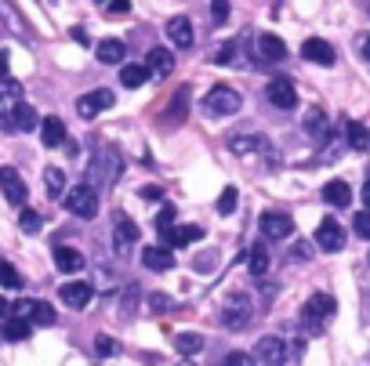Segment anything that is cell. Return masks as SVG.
Masks as SVG:
<instances>
[{
	"mask_svg": "<svg viewBox=\"0 0 370 366\" xmlns=\"http://www.w3.org/2000/svg\"><path fill=\"white\" fill-rule=\"evenodd\" d=\"M120 170H124V163H120V153H117V149L98 145V153H95L91 167H87V185H91V189L113 185V182L120 178Z\"/></svg>",
	"mask_w": 370,
	"mask_h": 366,
	"instance_id": "6da1fadb",
	"label": "cell"
},
{
	"mask_svg": "<svg viewBox=\"0 0 370 366\" xmlns=\"http://www.w3.org/2000/svg\"><path fill=\"white\" fill-rule=\"evenodd\" d=\"M239 105H244L239 91H232L229 83H214V88L204 95V102H200V113L211 116V120H218V116H232V113H239Z\"/></svg>",
	"mask_w": 370,
	"mask_h": 366,
	"instance_id": "7a4b0ae2",
	"label": "cell"
},
{
	"mask_svg": "<svg viewBox=\"0 0 370 366\" xmlns=\"http://www.w3.org/2000/svg\"><path fill=\"white\" fill-rule=\"evenodd\" d=\"M334 297L331 294H312L309 301H305V309H301V323H305V330L309 334H323V327L331 323L334 316Z\"/></svg>",
	"mask_w": 370,
	"mask_h": 366,
	"instance_id": "3957f363",
	"label": "cell"
},
{
	"mask_svg": "<svg viewBox=\"0 0 370 366\" xmlns=\"http://www.w3.org/2000/svg\"><path fill=\"white\" fill-rule=\"evenodd\" d=\"M62 203H65V210H70L73 218H95L98 214V189L80 182V185H73L70 192H65Z\"/></svg>",
	"mask_w": 370,
	"mask_h": 366,
	"instance_id": "277c9868",
	"label": "cell"
},
{
	"mask_svg": "<svg viewBox=\"0 0 370 366\" xmlns=\"http://www.w3.org/2000/svg\"><path fill=\"white\" fill-rule=\"evenodd\" d=\"M251 316H254L251 297H244V294H229L225 309H222V327H229V330H247V327H251Z\"/></svg>",
	"mask_w": 370,
	"mask_h": 366,
	"instance_id": "5b68a950",
	"label": "cell"
},
{
	"mask_svg": "<svg viewBox=\"0 0 370 366\" xmlns=\"http://www.w3.org/2000/svg\"><path fill=\"white\" fill-rule=\"evenodd\" d=\"M15 316L18 319H26V323H33V327H55V309L48 305V301H18L15 305Z\"/></svg>",
	"mask_w": 370,
	"mask_h": 366,
	"instance_id": "8992f818",
	"label": "cell"
},
{
	"mask_svg": "<svg viewBox=\"0 0 370 366\" xmlns=\"http://www.w3.org/2000/svg\"><path fill=\"white\" fill-rule=\"evenodd\" d=\"M0 192H4V200L11 207H22L26 210V182L15 167H0Z\"/></svg>",
	"mask_w": 370,
	"mask_h": 366,
	"instance_id": "52a82bcc",
	"label": "cell"
},
{
	"mask_svg": "<svg viewBox=\"0 0 370 366\" xmlns=\"http://www.w3.org/2000/svg\"><path fill=\"white\" fill-rule=\"evenodd\" d=\"M138 236H142V232H138V225L131 222L124 210H113V240H117V250H120V254H127L131 247L138 243Z\"/></svg>",
	"mask_w": 370,
	"mask_h": 366,
	"instance_id": "ba28073f",
	"label": "cell"
},
{
	"mask_svg": "<svg viewBox=\"0 0 370 366\" xmlns=\"http://www.w3.org/2000/svg\"><path fill=\"white\" fill-rule=\"evenodd\" d=\"M109 105H113V91H105V88H98V91H87V95H80L77 98V113L84 116V120H95L98 113H105Z\"/></svg>",
	"mask_w": 370,
	"mask_h": 366,
	"instance_id": "9c48e42d",
	"label": "cell"
},
{
	"mask_svg": "<svg viewBox=\"0 0 370 366\" xmlns=\"http://www.w3.org/2000/svg\"><path fill=\"white\" fill-rule=\"evenodd\" d=\"M316 247H319V250H326V254L341 250V247H345V229H341L334 218H323V222H319V229H316Z\"/></svg>",
	"mask_w": 370,
	"mask_h": 366,
	"instance_id": "30bf717a",
	"label": "cell"
},
{
	"mask_svg": "<svg viewBox=\"0 0 370 366\" xmlns=\"http://www.w3.org/2000/svg\"><path fill=\"white\" fill-rule=\"evenodd\" d=\"M254 51H258V62H265V66H276V62L287 58V44H283L276 33H261Z\"/></svg>",
	"mask_w": 370,
	"mask_h": 366,
	"instance_id": "8fae6325",
	"label": "cell"
},
{
	"mask_svg": "<svg viewBox=\"0 0 370 366\" xmlns=\"http://www.w3.org/2000/svg\"><path fill=\"white\" fill-rule=\"evenodd\" d=\"M265 95H269V102L276 105V109H294V105H298V88H294L291 80H283V76H276L269 83Z\"/></svg>",
	"mask_w": 370,
	"mask_h": 366,
	"instance_id": "7c38bea8",
	"label": "cell"
},
{
	"mask_svg": "<svg viewBox=\"0 0 370 366\" xmlns=\"http://www.w3.org/2000/svg\"><path fill=\"white\" fill-rule=\"evenodd\" d=\"M204 236V229L200 225H178V229H164L160 232V247H167V250H174V247H189V243H196Z\"/></svg>",
	"mask_w": 370,
	"mask_h": 366,
	"instance_id": "4fadbf2b",
	"label": "cell"
},
{
	"mask_svg": "<svg viewBox=\"0 0 370 366\" xmlns=\"http://www.w3.org/2000/svg\"><path fill=\"white\" fill-rule=\"evenodd\" d=\"M261 232H265L269 240H287V236L294 232V222L283 210H265L261 214Z\"/></svg>",
	"mask_w": 370,
	"mask_h": 366,
	"instance_id": "5bb4252c",
	"label": "cell"
},
{
	"mask_svg": "<svg viewBox=\"0 0 370 366\" xmlns=\"http://www.w3.org/2000/svg\"><path fill=\"white\" fill-rule=\"evenodd\" d=\"M58 297H62L70 309H87V305H91V297H95V287L84 283V279H73V283H65V287L58 290Z\"/></svg>",
	"mask_w": 370,
	"mask_h": 366,
	"instance_id": "9a60e30c",
	"label": "cell"
},
{
	"mask_svg": "<svg viewBox=\"0 0 370 366\" xmlns=\"http://www.w3.org/2000/svg\"><path fill=\"white\" fill-rule=\"evenodd\" d=\"M258 359L265 362V366H283L287 362V341H279V337H261L258 341Z\"/></svg>",
	"mask_w": 370,
	"mask_h": 366,
	"instance_id": "2e32d148",
	"label": "cell"
},
{
	"mask_svg": "<svg viewBox=\"0 0 370 366\" xmlns=\"http://www.w3.org/2000/svg\"><path fill=\"white\" fill-rule=\"evenodd\" d=\"M301 55L309 58V62H316V66H334L338 62V55H334V48L326 44V40H319V36H309L301 44Z\"/></svg>",
	"mask_w": 370,
	"mask_h": 366,
	"instance_id": "e0dca14e",
	"label": "cell"
},
{
	"mask_svg": "<svg viewBox=\"0 0 370 366\" xmlns=\"http://www.w3.org/2000/svg\"><path fill=\"white\" fill-rule=\"evenodd\" d=\"M142 265L149 269V272H171L174 269V257H171V250L167 247H142Z\"/></svg>",
	"mask_w": 370,
	"mask_h": 366,
	"instance_id": "ac0fdd59",
	"label": "cell"
},
{
	"mask_svg": "<svg viewBox=\"0 0 370 366\" xmlns=\"http://www.w3.org/2000/svg\"><path fill=\"white\" fill-rule=\"evenodd\" d=\"M95 51H98L102 66H120L124 55H127V44H124V40H117V36H105V40H98Z\"/></svg>",
	"mask_w": 370,
	"mask_h": 366,
	"instance_id": "d6986e66",
	"label": "cell"
},
{
	"mask_svg": "<svg viewBox=\"0 0 370 366\" xmlns=\"http://www.w3.org/2000/svg\"><path fill=\"white\" fill-rule=\"evenodd\" d=\"M189 95H192L189 83H182V88L174 91V98H171V105H167V120H164V123L178 127V123L185 120V113H189Z\"/></svg>",
	"mask_w": 370,
	"mask_h": 366,
	"instance_id": "ffe728a7",
	"label": "cell"
},
{
	"mask_svg": "<svg viewBox=\"0 0 370 366\" xmlns=\"http://www.w3.org/2000/svg\"><path fill=\"white\" fill-rule=\"evenodd\" d=\"M55 269L73 276V272H84V254L77 247H55Z\"/></svg>",
	"mask_w": 370,
	"mask_h": 366,
	"instance_id": "44dd1931",
	"label": "cell"
},
{
	"mask_svg": "<svg viewBox=\"0 0 370 366\" xmlns=\"http://www.w3.org/2000/svg\"><path fill=\"white\" fill-rule=\"evenodd\" d=\"M164 33H167V40L174 48H192V22L189 18H171V22L164 26Z\"/></svg>",
	"mask_w": 370,
	"mask_h": 366,
	"instance_id": "7402d4cb",
	"label": "cell"
},
{
	"mask_svg": "<svg viewBox=\"0 0 370 366\" xmlns=\"http://www.w3.org/2000/svg\"><path fill=\"white\" fill-rule=\"evenodd\" d=\"M149 66H142V62H124L120 66V83L124 88H131V91H138L142 83H149Z\"/></svg>",
	"mask_w": 370,
	"mask_h": 366,
	"instance_id": "603a6c76",
	"label": "cell"
},
{
	"mask_svg": "<svg viewBox=\"0 0 370 366\" xmlns=\"http://www.w3.org/2000/svg\"><path fill=\"white\" fill-rule=\"evenodd\" d=\"M323 200L331 207H348V203H352V189H348L345 178H331L323 185Z\"/></svg>",
	"mask_w": 370,
	"mask_h": 366,
	"instance_id": "cb8c5ba5",
	"label": "cell"
},
{
	"mask_svg": "<svg viewBox=\"0 0 370 366\" xmlns=\"http://www.w3.org/2000/svg\"><path fill=\"white\" fill-rule=\"evenodd\" d=\"M40 142L48 145V149H58V145L65 142V123H62L58 116H44V123H40Z\"/></svg>",
	"mask_w": 370,
	"mask_h": 366,
	"instance_id": "d4e9b609",
	"label": "cell"
},
{
	"mask_svg": "<svg viewBox=\"0 0 370 366\" xmlns=\"http://www.w3.org/2000/svg\"><path fill=\"white\" fill-rule=\"evenodd\" d=\"M11 123H15V131H33V127H40L44 120L37 116V109L29 102H18L15 109H11Z\"/></svg>",
	"mask_w": 370,
	"mask_h": 366,
	"instance_id": "484cf974",
	"label": "cell"
},
{
	"mask_svg": "<svg viewBox=\"0 0 370 366\" xmlns=\"http://www.w3.org/2000/svg\"><path fill=\"white\" fill-rule=\"evenodd\" d=\"M345 138H348V145H352L356 153H366L370 149V131H366V123H359V120L345 123Z\"/></svg>",
	"mask_w": 370,
	"mask_h": 366,
	"instance_id": "4316f807",
	"label": "cell"
},
{
	"mask_svg": "<svg viewBox=\"0 0 370 366\" xmlns=\"http://www.w3.org/2000/svg\"><path fill=\"white\" fill-rule=\"evenodd\" d=\"M145 66H149V73H157V76H171V69H174V55H171L167 48H152Z\"/></svg>",
	"mask_w": 370,
	"mask_h": 366,
	"instance_id": "83f0119b",
	"label": "cell"
},
{
	"mask_svg": "<svg viewBox=\"0 0 370 366\" xmlns=\"http://www.w3.org/2000/svg\"><path fill=\"white\" fill-rule=\"evenodd\" d=\"M29 334H33V323L18 319V316H11V319L4 323V337H8V341H26Z\"/></svg>",
	"mask_w": 370,
	"mask_h": 366,
	"instance_id": "f1b7e54d",
	"label": "cell"
},
{
	"mask_svg": "<svg viewBox=\"0 0 370 366\" xmlns=\"http://www.w3.org/2000/svg\"><path fill=\"white\" fill-rule=\"evenodd\" d=\"M247 269H251L254 276H265V272H269V254H265V247H261V243L251 247V254H247Z\"/></svg>",
	"mask_w": 370,
	"mask_h": 366,
	"instance_id": "f546056e",
	"label": "cell"
},
{
	"mask_svg": "<svg viewBox=\"0 0 370 366\" xmlns=\"http://www.w3.org/2000/svg\"><path fill=\"white\" fill-rule=\"evenodd\" d=\"M44 185H48V192L58 200L65 192V170L62 167H48V170H44Z\"/></svg>",
	"mask_w": 370,
	"mask_h": 366,
	"instance_id": "4dcf8cb0",
	"label": "cell"
},
{
	"mask_svg": "<svg viewBox=\"0 0 370 366\" xmlns=\"http://www.w3.org/2000/svg\"><path fill=\"white\" fill-rule=\"evenodd\" d=\"M0 102H8L11 109L22 102V83H18L15 76H4V80H0Z\"/></svg>",
	"mask_w": 370,
	"mask_h": 366,
	"instance_id": "1f68e13d",
	"label": "cell"
},
{
	"mask_svg": "<svg viewBox=\"0 0 370 366\" xmlns=\"http://www.w3.org/2000/svg\"><path fill=\"white\" fill-rule=\"evenodd\" d=\"M174 348H178V355H196L204 348V337L200 334H178L174 337Z\"/></svg>",
	"mask_w": 370,
	"mask_h": 366,
	"instance_id": "d6a6232c",
	"label": "cell"
},
{
	"mask_svg": "<svg viewBox=\"0 0 370 366\" xmlns=\"http://www.w3.org/2000/svg\"><path fill=\"white\" fill-rule=\"evenodd\" d=\"M229 145H232V153H239V156H244V153H254V149H261V145H265V138H261V135H236Z\"/></svg>",
	"mask_w": 370,
	"mask_h": 366,
	"instance_id": "836d02e7",
	"label": "cell"
},
{
	"mask_svg": "<svg viewBox=\"0 0 370 366\" xmlns=\"http://www.w3.org/2000/svg\"><path fill=\"white\" fill-rule=\"evenodd\" d=\"M40 225H44L40 210H29V207H26V210L18 214V229L26 232V236H37V232H40Z\"/></svg>",
	"mask_w": 370,
	"mask_h": 366,
	"instance_id": "e575fe53",
	"label": "cell"
},
{
	"mask_svg": "<svg viewBox=\"0 0 370 366\" xmlns=\"http://www.w3.org/2000/svg\"><path fill=\"white\" fill-rule=\"evenodd\" d=\"M305 131H309V135H326V116L319 113V109H309V116H305Z\"/></svg>",
	"mask_w": 370,
	"mask_h": 366,
	"instance_id": "d590c367",
	"label": "cell"
},
{
	"mask_svg": "<svg viewBox=\"0 0 370 366\" xmlns=\"http://www.w3.org/2000/svg\"><path fill=\"white\" fill-rule=\"evenodd\" d=\"M236 203H239V192L229 185V189L222 192V196H218V214H232V210H236Z\"/></svg>",
	"mask_w": 370,
	"mask_h": 366,
	"instance_id": "8d00e7d4",
	"label": "cell"
},
{
	"mask_svg": "<svg viewBox=\"0 0 370 366\" xmlns=\"http://www.w3.org/2000/svg\"><path fill=\"white\" fill-rule=\"evenodd\" d=\"M95 352L105 359V355H117V352H120V344L109 337V334H98V337H95Z\"/></svg>",
	"mask_w": 370,
	"mask_h": 366,
	"instance_id": "74e56055",
	"label": "cell"
},
{
	"mask_svg": "<svg viewBox=\"0 0 370 366\" xmlns=\"http://www.w3.org/2000/svg\"><path fill=\"white\" fill-rule=\"evenodd\" d=\"M0 287H8V290H18V287H22V276H18L11 265H0Z\"/></svg>",
	"mask_w": 370,
	"mask_h": 366,
	"instance_id": "f35d334b",
	"label": "cell"
},
{
	"mask_svg": "<svg viewBox=\"0 0 370 366\" xmlns=\"http://www.w3.org/2000/svg\"><path fill=\"white\" fill-rule=\"evenodd\" d=\"M352 229H356V236L370 240V210H359V214H356V218H352Z\"/></svg>",
	"mask_w": 370,
	"mask_h": 366,
	"instance_id": "ab89813d",
	"label": "cell"
},
{
	"mask_svg": "<svg viewBox=\"0 0 370 366\" xmlns=\"http://www.w3.org/2000/svg\"><path fill=\"white\" fill-rule=\"evenodd\" d=\"M171 225H174V203H164L160 214H157V232H164V229H171Z\"/></svg>",
	"mask_w": 370,
	"mask_h": 366,
	"instance_id": "60d3db41",
	"label": "cell"
},
{
	"mask_svg": "<svg viewBox=\"0 0 370 366\" xmlns=\"http://www.w3.org/2000/svg\"><path fill=\"white\" fill-rule=\"evenodd\" d=\"M211 18H214V26H225V22H229V4H225V0L211 4Z\"/></svg>",
	"mask_w": 370,
	"mask_h": 366,
	"instance_id": "b9f144b4",
	"label": "cell"
},
{
	"mask_svg": "<svg viewBox=\"0 0 370 366\" xmlns=\"http://www.w3.org/2000/svg\"><path fill=\"white\" fill-rule=\"evenodd\" d=\"M214 62H218V66H232V62H236V44H225V48H218Z\"/></svg>",
	"mask_w": 370,
	"mask_h": 366,
	"instance_id": "7bdbcfd3",
	"label": "cell"
},
{
	"mask_svg": "<svg viewBox=\"0 0 370 366\" xmlns=\"http://www.w3.org/2000/svg\"><path fill=\"white\" fill-rule=\"evenodd\" d=\"M222 366H254V359L244 355V352H229V355L222 359Z\"/></svg>",
	"mask_w": 370,
	"mask_h": 366,
	"instance_id": "ee69618b",
	"label": "cell"
},
{
	"mask_svg": "<svg viewBox=\"0 0 370 366\" xmlns=\"http://www.w3.org/2000/svg\"><path fill=\"white\" fill-rule=\"evenodd\" d=\"M11 316H15V305L8 297H0V319H11Z\"/></svg>",
	"mask_w": 370,
	"mask_h": 366,
	"instance_id": "f6af8a7d",
	"label": "cell"
},
{
	"mask_svg": "<svg viewBox=\"0 0 370 366\" xmlns=\"http://www.w3.org/2000/svg\"><path fill=\"white\" fill-rule=\"evenodd\" d=\"M160 196H164V192H160L157 185H145V189H142V200H160Z\"/></svg>",
	"mask_w": 370,
	"mask_h": 366,
	"instance_id": "bcb514c9",
	"label": "cell"
},
{
	"mask_svg": "<svg viewBox=\"0 0 370 366\" xmlns=\"http://www.w3.org/2000/svg\"><path fill=\"white\" fill-rule=\"evenodd\" d=\"M105 11H109V15H127L131 4H124V0H120V4H105Z\"/></svg>",
	"mask_w": 370,
	"mask_h": 366,
	"instance_id": "7dc6e473",
	"label": "cell"
},
{
	"mask_svg": "<svg viewBox=\"0 0 370 366\" xmlns=\"http://www.w3.org/2000/svg\"><path fill=\"white\" fill-rule=\"evenodd\" d=\"M73 40H77V44H84V48L91 44V36H87V29H80V26L73 29Z\"/></svg>",
	"mask_w": 370,
	"mask_h": 366,
	"instance_id": "c3c4849f",
	"label": "cell"
},
{
	"mask_svg": "<svg viewBox=\"0 0 370 366\" xmlns=\"http://www.w3.org/2000/svg\"><path fill=\"white\" fill-rule=\"evenodd\" d=\"M8 69H11V66H8V51H4V48H0V80H4V76H11Z\"/></svg>",
	"mask_w": 370,
	"mask_h": 366,
	"instance_id": "681fc988",
	"label": "cell"
},
{
	"mask_svg": "<svg viewBox=\"0 0 370 366\" xmlns=\"http://www.w3.org/2000/svg\"><path fill=\"white\" fill-rule=\"evenodd\" d=\"M152 309L164 312V309H171V301H167V297H152Z\"/></svg>",
	"mask_w": 370,
	"mask_h": 366,
	"instance_id": "f907efd6",
	"label": "cell"
},
{
	"mask_svg": "<svg viewBox=\"0 0 370 366\" xmlns=\"http://www.w3.org/2000/svg\"><path fill=\"white\" fill-rule=\"evenodd\" d=\"M363 203H366V210H370V182L363 185Z\"/></svg>",
	"mask_w": 370,
	"mask_h": 366,
	"instance_id": "816d5d0a",
	"label": "cell"
},
{
	"mask_svg": "<svg viewBox=\"0 0 370 366\" xmlns=\"http://www.w3.org/2000/svg\"><path fill=\"white\" fill-rule=\"evenodd\" d=\"M363 58H366V62H370V36H366V40H363Z\"/></svg>",
	"mask_w": 370,
	"mask_h": 366,
	"instance_id": "f5cc1de1",
	"label": "cell"
}]
</instances>
